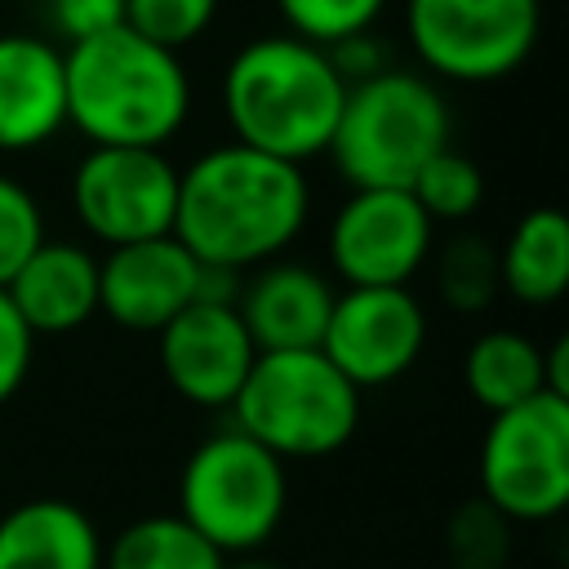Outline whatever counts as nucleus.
Here are the masks:
<instances>
[{
    "instance_id": "nucleus-17",
    "label": "nucleus",
    "mask_w": 569,
    "mask_h": 569,
    "mask_svg": "<svg viewBox=\"0 0 569 569\" xmlns=\"http://www.w3.org/2000/svg\"><path fill=\"white\" fill-rule=\"evenodd\" d=\"M0 569H102V538L76 502L27 498L0 516Z\"/></svg>"
},
{
    "instance_id": "nucleus-21",
    "label": "nucleus",
    "mask_w": 569,
    "mask_h": 569,
    "mask_svg": "<svg viewBox=\"0 0 569 569\" xmlns=\"http://www.w3.org/2000/svg\"><path fill=\"white\" fill-rule=\"evenodd\" d=\"M405 191L418 200V209H422L431 222H462V218H471V213L480 209V200H485V178H480L476 160H467L462 151L445 147V151H436V156L418 169V178H413Z\"/></svg>"
},
{
    "instance_id": "nucleus-26",
    "label": "nucleus",
    "mask_w": 569,
    "mask_h": 569,
    "mask_svg": "<svg viewBox=\"0 0 569 569\" xmlns=\"http://www.w3.org/2000/svg\"><path fill=\"white\" fill-rule=\"evenodd\" d=\"M31 351H36V333L22 325V316L13 311L9 293L0 289V405L27 382Z\"/></svg>"
},
{
    "instance_id": "nucleus-28",
    "label": "nucleus",
    "mask_w": 569,
    "mask_h": 569,
    "mask_svg": "<svg viewBox=\"0 0 569 569\" xmlns=\"http://www.w3.org/2000/svg\"><path fill=\"white\" fill-rule=\"evenodd\" d=\"M325 53H329V62L338 67V76H342L347 84H356V80H365V76H373V71H382V67H387V62H382V44L373 40V31L347 36V40L329 44Z\"/></svg>"
},
{
    "instance_id": "nucleus-25",
    "label": "nucleus",
    "mask_w": 569,
    "mask_h": 569,
    "mask_svg": "<svg viewBox=\"0 0 569 569\" xmlns=\"http://www.w3.org/2000/svg\"><path fill=\"white\" fill-rule=\"evenodd\" d=\"M40 240H44V218L36 196L18 178L0 173V289L40 249Z\"/></svg>"
},
{
    "instance_id": "nucleus-16",
    "label": "nucleus",
    "mask_w": 569,
    "mask_h": 569,
    "mask_svg": "<svg viewBox=\"0 0 569 569\" xmlns=\"http://www.w3.org/2000/svg\"><path fill=\"white\" fill-rule=\"evenodd\" d=\"M22 325L40 333H71L98 311V258L67 240H40V249L4 284Z\"/></svg>"
},
{
    "instance_id": "nucleus-24",
    "label": "nucleus",
    "mask_w": 569,
    "mask_h": 569,
    "mask_svg": "<svg viewBox=\"0 0 569 569\" xmlns=\"http://www.w3.org/2000/svg\"><path fill=\"white\" fill-rule=\"evenodd\" d=\"M218 0H124V27L164 49H187L209 31Z\"/></svg>"
},
{
    "instance_id": "nucleus-22",
    "label": "nucleus",
    "mask_w": 569,
    "mask_h": 569,
    "mask_svg": "<svg viewBox=\"0 0 569 569\" xmlns=\"http://www.w3.org/2000/svg\"><path fill=\"white\" fill-rule=\"evenodd\" d=\"M436 280H440V293H445L449 307L480 311L498 293V284H502L498 280V253L480 236H453L449 249L440 253Z\"/></svg>"
},
{
    "instance_id": "nucleus-8",
    "label": "nucleus",
    "mask_w": 569,
    "mask_h": 569,
    "mask_svg": "<svg viewBox=\"0 0 569 569\" xmlns=\"http://www.w3.org/2000/svg\"><path fill=\"white\" fill-rule=\"evenodd\" d=\"M542 0H405V36L418 62L458 84H489L529 62Z\"/></svg>"
},
{
    "instance_id": "nucleus-29",
    "label": "nucleus",
    "mask_w": 569,
    "mask_h": 569,
    "mask_svg": "<svg viewBox=\"0 0 569 569\" xmlns=\"http://www.w3.org/2000/svg\"><path fill=\"white\" fill-rule=\"evenodd\" d=\"M222 569H280V565H271V560H222Z\"/></svg>"
},
{
    "instance_id": "nucleus-9",
    "label": "nucleus",
    "mask_w": 569,
    "mask_h": 569,
    "mask_svg": "<svg viewBox=\"0 0 569 569\" xmlns=\"http://www.w3.org/2000/svg\"><path fill=\"white\" fill-rule=\"evenodd\" d=\"M76 218L107 249L169 236L178 169L164 147H89L71 173Z\"/></svg>"
},
{
    "instance_id": "nucleus-18",
    "label": "nucleus",
    "mask_w": 569,
    "mask_h": 569,
    "mask_svg": "<svg viewBox=\"0 0 569 569\" xmlns=\"http://www.w3.org/2000/svg\"><path fill=\"white\" fill-rule=\"evenodd\" d=\"M498 280L511 298L547 307L569 289V222L560 209H529L498 249Z\"/></svg>"
},
{
    "instance_id": "nucleus-20",
    "label": "nucleus",
    "mask_w": 569,
    "mask_h": 569,
    "mask_svg": "<svg viewBox=\"0 0 569 569\" xmlns=\"http://www.w3.org/2000/svg\"><path fill=\"white\" fill-rule=\"evenodd\" d=\"M222 551L200 538L178 511L124 525L102 551V569H222Z\"/></svg>"
},
{
    "instance_id": "nucleus-11",
    "label": "nucleus",
    "mask_w": 569,
    "mask_h": 569,
    "mask_svg": "<svg viewBox=\"0 0 569 569\" xmlns=\"http://www.w3.org/2000/svg\"><path fill=\"white\" fill-rule=\"evenodd\" d=\"M427 342V320L405 284H347L333 298L320 351L342 369L351 387L396 382Z\"/></svg>"
},
{
    "instance_id": "nucleus-19",
    "label": "nucleus",
    "mask_w": 569,
    "mask_h": 569,
    "mask_svg": "<svg viewBox=\"0 0 569 569\" xmlns=\"http://www.w3.org/2000/svg\"><path fill=\"white\" fill-rule=\"evenodd\" d=\"M467 387L471 396L489 409L502 413L511 405H525L529 396L547 391V369H542V347L516 329H489L471 342L467 351Z\"/></svg>"
},
{
    "instance_id": "nucleus-2",
    "label": "nucleus",
    "mask_w": 569,
    "mask_h": 569,
    "mask_svg": "<svg viewBox=\"0 0 569 569\" xmlns=\"http://www.w3.org/2000/svg\"><path fill=\"white\" fill-rule=\"evenodd\" d=\"M67 124L93 147H164L191 111V80L173 49L124 22L62 49Z\"/></svg>"
},
{
    "instance_id": "nucleus-23",
    "label": "nucleus",
    "mask_w": 569,
    "mask_h": 569,
    "mask_svg": "<svg viewBox=\"0 0 569 569\" xmlns=\"http://www.w3.org/2000/svg\"><path fill=\"white\" fill-rule=\"evenodd\" d=\"M382 4L387 0H276L289 36L311 40L320 49H329V44H338L347 36L373 31Z\"/></svg>"
},
{
    "instance_id": "nucleus-27",
    "label": "nucleus",
    "mask_w": 569,
    "mask_h": 569,
    "mask_svg": "<svg viewBox=\"0 0 569 569\" xmlns=\"http://www.w3.org/2000/svg\"><path fill=\"white\" fill-rule=\"evenodd\" d=\"M49 18L67 44L124 22V0H49Z\"/></svg>"
},
{
    "instance_id": "nucleus-5",
    "label": "nucleus",
    "mask_w": 569,
    "mask_h": 569,
    "mask_svg": "<svg viewBox=\"0 0 569 569\" xmlns=\"http://www.w3.org/2000/svg\"><path fill=\"white\" fill-rule=\"evenodd\" d=\"M236 431L284 458H325L360 427V387L320 351H258L236 400Z\"/></svg>"
},
{
    "instance_id": "nucleus-3",
    "label": "nucleus",
    "mask_w": 569,
    "mask_h": 569,
    "mask_svg": "<svg viewBox=\"0 0 569 569\" xmlns=\"http://www.w3.org/2000/svg\"><path fill=\"white\" fill-rule=\"evenodd\" d=\"M347 80L329 53L298 36H258L222 71V111L231 142L302 164L329 147Z\"/></svg>"
},
{
    "instance_id": "nucleus-13",
    "label": "nucleus",
    "mask_w": 569,
    "mask_h": 569,
    "mask_svg": "<svg viewBox=\"0 0 569 569\" xmlns=\"http://www.w3.org/2000/svg\"><path fill=\"white\" fill-rule=\"evenodd\" d=\"M200 293V262L169 231L98 258V311L133 333H160Z\"/></svg>"
},
{
    "instance_id": "nucleus-15",
    "label": "nucleus",
    "mask_w": 569,
    "mask_h": 569,
    "mask_svg": "<svg viewBox=\"0 0 569 569\" xmlns=\"http://www.w3.org/2000/svg\"><path fill=\"white\" fill-rule=\"evenodd\" d=\"M333 298L338 293L320 271L302 262H271L236 293V316L258 351H307L320 347Z\"/></svg>"
},
{
    "instance_id": "nucleus-7",
    "label": "nucleus",
    "mask_w": 569,
    "mask_h": 569,
    "mask_svg": "<svg viewBox=\"0 0 569 569\" xmlns=\"http://www.w3.org/2000/svg\"><path fill=\"white\" fill-rule=\"evenodd\" d=\"M480 493L511 520H547L569 502V400L538 391L493 413L480 440Z\"/></svg>"
},
{
    "instance_id": "nucleus-1",
    "label": "nucleus",
    "mask_w": 569,
    "mask_h": 569,
    "mask_svg": "<svg viewBox=\"0 0 569 569\" xmlns=\"http://www.w3.org/2000/svg\"><path fill=\"white\" fill-rule=\"evenodd\" d=\"M311 191L302 164L222 142L178 169L173 236L204 267L244 271L271 262L302 231Z\"/></svg>"
},
{
    "instance_id": "nucleus-4",
    "label": "nucleus",
    "mask_w": 569,
    "mask_h": 569,
    "mask_svg": "<svg viewBox=\"0 0 569 569\" xmlns=\"http://www.w3.org/2000/svg\"><path fill=\"white\" fill-rule=\"evenodd\" d=\"M445 147V93L418 71L382 67L347 84L325 151L351 187H409L418 169Z\"/></svg>"
},
{
    "instance_id": "nucleus-12",
    "label": "nucleus",
    "mask_w": 569,
    "mask_h": 569,
    "mask_svg": "<svg viewBox=\"0 0 569 569\" xmlns=\"http://www.w3.org/2000/svg\"><path fill=\"white\" fill-rule=\"evenodd\" d=\"M156 347H160L164 382L182 400L204 409H227L258 356L244 320L236 316V302H204V298L182 307L156 333Z\"/></svg>"
},
{
    "instance_id": "nucleus-6",
    "label": "nucleus",
    "mask_w": 569,
    "mask_h": 569,
    "mask_svg": "<svg viewBox=\"0 0 569 569\" xmlns=\"http://www.w3.org/2000/svg\"><path fill=\"white\" fill-rule=\"evenodd\" d=\"M284 462L236 427L200 440L178 480V516L222 556L262 547L284 520Z\"/></svg>"
},
{
    "instance_id": "nucleus-10",
    "label": "nucleus",
    "mask_w": 569,
    "mask_h": 569,
    "mask_svg": "<svg viewBox=\"0 0 569 569\" xmlns=\"http://www.w3.org/2000/svg\"><path fill=\"white\" fill-rule=\"evenodd\" d=\"M431 227L405 187H351L329 222V262L347 284H409L427 262Z\"/></svg>"
},
{
    "instance_id": "nucleus-14",
    "label": "nucleus",
    "mask_w": 569,
    "mask_h": 569,
    "mask_svg": "<svg viewBox=\"0 0 569 569\" xmlns=\"http://www.w3.org/2000/svg\"><path fill=\"white\" fill-rule=\"evenodd\" d=\"M67 129L62 49L44 36H0V151L44 147Z\"/></svg>"
}]
</instances>
